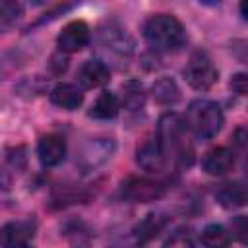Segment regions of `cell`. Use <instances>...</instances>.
<instances>
[{"instance_id":"1","label":"cell","mask_w":248,"mask_h":248,"mask_svg":"<svg viewBox=\"0 0 248 248\" xmlns=\"http://www.w3.org/2000/svg\"><path fill=\"white\" fill-rule=\"evenodd\" d=\"M157 140L167 155V161L172 159L176 165L190 167L194 161V147L190 141V130L182 116L167 112L159 120Z\"/></svg>"},{"instance_id":"19","label":"cell","mask_w":248,"mask_h":248,"mask_svg":"<svg viewBox=\"0 0 248 248\" xmlns=\"http://www.w3.org/2000/svg\"><path fill=\"white\" fill-rule=\"evenodd\" d=\"M200 240H202V244H205V246L221 248V246H227V244L231 242V236H229V232H227L221 225H207V227L202 231Z\"/></svg>"},{"instance_id":"14","label":"cell","mask_w":248,"mask_h":248,"mask_svg":"<svg viewBox=\"0 0 248 248\" xmlns=\"http://www.w3.org/2000/svg\"><path fill=\"white\" fill-rule=\"evenodd\" d=\"M50 101L64 110H76L83 103V93L72 83H58L50 91Z\"/></svg>"},{"instance_id":"12","label":"cell","mask_w":248,"mask_h":248,"mask_svg":"<svg viewBox=\"0 0 248 248\" xmlns=\"http://www.w3.org/2000/svg\"><path fill=\"white\" fill-rule=\"evenodd\" d=\"M78 79L83 87L93 89V87H101V85L108 83L110 72H108V66L103 60L93 58V60H87V62L81 64V68L78 72Z\"/></svg>"},{"instance_id":"24","label":"cell","mask_w":248,"mask_h":248,"mask_svg":"<svg viewBox=\"0 0 248 248\" xmlns=\"http://www.w3.org/2000/svg\"><path fill=\"white\" fill-rule=\"evenodd\" d=\"M52 66H56V68H54V74H60V72H64V70H66V66H68V60H66L64 56L56 54V56H52L50 68H52Z\"/></svg>"},{"instance_id":"3","label":"cell","mask_w":248,"mask_h":248,"mask_svg":"<svg viewBox=\"0 0 248 248\" xmlns=\"http://www.w3.org/2000/svg\"><path fill=\"white\" fill-rule=\"evenodd\" d=\"M97 54L107 66L126 68L134 54V41L118 23H105L97 31Z\"/></svg>"},{"instance_id":"2","label":"cell","mask_w":248,"mask_h":248,"mask_svg":"<svg viewBox=\"0 0 248 248\" xmlns=\"http://www.w3.org/2000/svg\"><path fill=\"white\" fill-rule=\"evenodd\" d=\"M143 37L147 45L159 52H176L186 45L184 25L169 14L149 17L143 25Z\"/></svg>"},{"instance_id":"8","label":"cell","mask_w":248,"mask_h":248,"mask_svg":"<svg viewBox=\"0 0 248 248\" xmlns=\"http://www.w3.org/2000/svg\"><path fill=\"white\" fill-rule=\"evenodd\" d=\"M37 223L33 219H17L10 221L0 227V244L14 248V246H27L35 238Z\"/></svg>"},{"instance_id":"13","label":"cell","mask_w":248,"mask_h":248,"mask_svg":"<svg viewBox=\"0 0 248 248\" xmlns=\"http://www.w3.org/2000/svg\"><path fill=\"white\" fill-rule=\"evenodd\" d=\"M202 167H203L205 172L215 174V176L227 174L234 167V153L229 147H213L205 153V157L202 161Z\"/></svg>"},{"instance_id":"26","label":"cell","mask_w":248,"mask_h":248,"mask_svg":"<svg viewBox=\"0 0 248 248\" xmlns=\"http://www.w3.org/2000/svg\"><path fill=\"white\" fill-rule=\"evenodd\" d=\"M202 4H205V6H215V4H219L221 0H200Z\"/></svg>"},{"instance_id":"7","label":"cell","mask_w":248,"mask_h":248,"mask_svg":"<svg viewBox=\"0 0 248 248\" xmlns=\"http://www.w3.org/2000/svg\"><path fill=\"white\" fill-rule=\"evenodd\" d=\"M165 192H167L165 182L143 178V176H130L128 180L122 182V188H120L122 198L128 202H136V203L155 202V200L163 198Z\"/></svg>"},{"instance_id":"4","label":"cell","mask_w":248,"mask_h":248,"mask_svg":"<svg viewBox=\"0 0 248 248\" xmlns=\"http://www.w3.org/2000/svg\"><path fill=\"white\" fill-rule=\"evenodd\" d=\"M190 134H194L198 140L205 141L217 136V132L223 126V112L221 107L215 101L209 99H196L186 108L184 118Z\"/></svg>"},{"instance_id":"16","label":"cell","mask_w":248,"mask_h":248,"mask_svg":"<svg viewBox=\"0 0 248 248\" xmlns=\"http://www.w3.org/2000/svg\"><path fill=\"white\" fill-rule=\"evenodd\" d=\"M118 97L110 91H103L97 101L93 103L91 110H89V116L91 118H99V120H108V118H114L118 114Z\"/></svg>"},{"instance_id":"22","label":"cell","mask_w":248,"mask_h":248,"mask_svg":"<svg viewBox=\"0 0 248 248\" xmlns=\"http://www.w3.org/2000/svg\"><path fill=\"white\" fill-rule=\"evenodd\" d=\"M165 244H170V246H190V244H194V240H192V231H190L188 227H182V229H178Z\"/></svg>"},{"instance_id":"27","label":"cell","mask_w":248,"mask_h":248,"mask_svg":"<svg viewBox=\"0 0 248 248\" xmlns=\"http://www.w3.org/2000/svg\"><path fill=\"white\" fill-rule=\"evenodd\" d=\"M31 4H35V6H39V4H43V2H46V0H29Z\"/></svg>"},{"instance_id":"21","label":"cell","mask_w":248,"mask_h":248,"mask_svg":"<svg viewBox=\"0 0 248 248\" xmlns=\"http://www.w3.org/2000/svg\"><path fill=\"white\" fill-rule=\"evenodd\" d=\"M124 103L130 107V108H140L143 105V89L140 83L136 81H130L126 83L124 87Z\"/></svg>"},{"instance_id":"6","label":"cell","mask_w":248,"mask_h":248,"mask_svg":"<svg viewBox=\"0 0 248 248\" xmlns=\"http://www.w3.org/2000/svg\"><path fill=\"white\" fill-rule=\"evenodd\" d=\"M182 74H184L188 85L198 89V91L209 89L217 81V76H219L215 64L211 62V58L202 50H198V52H194L190 56V60L186 62Z\"/></svg>"},{"instance_id":"15","label":"cell","mask_w":248,"mask_h":248,"mask_svg":"<svg viewBox=\"0 0 248 248\" xmlns=\"http://www.w3.org/2000/svg\"><path fill=\"white\" fill-rule=\"evenodd\" d=\"M215 196L217 202L227 209L242 207L246 203V186L242 182H227L215 192Z\"/></svg>"},{"instance_id":"23","label":"cell","mask_w":248,"mask_h":248,"mask_svg":"<svg viewBox=\"0 0 248 248\" xmlns=\"http://www.w3.org/2000/svg\"><path fill=\"white\" fill-rule=\"evenodd\" d=\"M231 87H232L234 93L244 95V93H246V74H236V76L231 79Z\"/></svg>"},{"instance_id":"20","label":"cell","mask_w":248,"mask_h":248,"mask_svg":"<svg viewBox=\"0 0 248 248\" xmlns=\"http://www.w3.org/2000/svg\"><path fill=\"white\" fill-rule=\"evenodd\" d=\"M21 16L19 0H0V23L10 25Z\"/></svg>"},{"instance_id":"9","label":"cell","mask_w":248,"mask_h":248,"mask_svg":"<svg viewBox=\"0 0 248 248\" xmlns=\"http://www.w3.org/2000/svg\"><path fill=\"white\" fill-rule=\"evenodd\" d=\"M89 39H91V31H89L87 23L78 19V21L68 23L60 31L56 43H58V48L62 52H78L89 43Z\"/></svg>"},{"instance_id":"11","label":"cell","mask_w":248,"mask_h":248,"mask_svg":"<svg viewBox=\"0 0 248 248\" xmlns=\"http://www.w3.org/2000/svg\"><path fill=\"white\" fill-rule=\"evenodd\" d=\"M37 155L43 167H56L66 157V141L58 134H46L39 140Z\"/></svg>"},{"instance_id":"18","label":"cell","mask_w":248,"mask_h":248,"mask_svg":"<svg viewBox=\"0 0 248 248\" xmlns=\"http://www.w3.org/2000/svg\"><path fill=\"white\" fill-rule=\"evenodd\" d=\"M151 95H153V99H155L159 105H172V103L178 101L180 91H178L174 79H170V78H161V79H157V81L153 83Z\"/></svg>"},{"instance_id":"25","label":"cell","mask_w":248,"mask_h":248,"mask_svg":"<svg viewBox=\"0 0 248 248\" xmlns=\"http://www.w3.org/2000/svg\"><path fill=\"white\" fill-rule=\"evenodd\" d=\"M236 223H238V227H236V236H238L242 242H246V219L240 215V217L236 219Z\"/></svg>"},{"instance_id":"17","label":"cell","mask_w":248,"mask_h":248,"mask_svg":"<svg viewBox=\"0 0 248 248\" xmlns=\"http://www.w3.org/2000/svg\"><path fill=\"white\" fill-rule=\"evenodd\" d=\"M167 225V217L159 215V213H149L143 221H140L134 229V234L138 238V242H147L151 238H155Z\"/></svg>"},{"instance_id":"10","label":"cell","mask_w":248,"mask_h":248,"mask_svg":"<svg viewBox=\"0 0 248 248\" xmlns=\"http://www.w3.org/2000/svg\"><path fill=\"white\" fill-rule=\"evenodd\" d=\"M138 165L147 170V172H161L167 165V155L159 143L157 138H147L140 147H138Z\"/></svg>"},{"instance_id":"5","label":"cell","mask_w":248,"mask_h":248,"mask_svg":"<svg viewBox=\"0 0 248 248\" xmlns=\"http://www.w3.org/2000/svg\"><path fill=\"white\" fill-rule=\"evenodd\" d=\"M116 149V143L112 138H93L89 141H85L76 157V165L79 169L81 174L93 172L95 169H99L101 165H105L112 153Z\"/></svg>"}]
</instances>
